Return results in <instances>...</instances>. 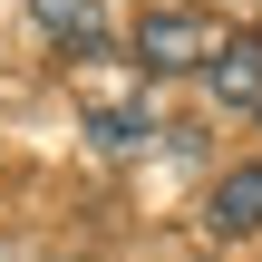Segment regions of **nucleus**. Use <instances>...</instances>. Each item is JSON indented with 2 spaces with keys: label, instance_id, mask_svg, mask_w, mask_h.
Wrapping results in <instances>:
<instances>
[{
  "label": "nucleus",
  "instance_id": "f257e3e1",
  "mask_svg": "<svg viewBox=\"0 0 262 262\" xmlns=\"http://www.w3.org/2000/svg\"><path fill=\"white\" fill-rule=\"evenodd\" d=\"M214 49H224V19H214V10H194V0H156V10L136 19V68H146V78L214 68Z\"/></svg>",
  "mask_w": 262,
  "mask_h": 262
},
{
  "label": "nucleus",
  "instance_id": "f03ea898",
  "mask_svg": "<svg viewBox=\"0 0 262 262\" xmlns=\"http://www.w3.org/2000/svg\"><path fill=\"white\" fill-rule=\"evenodd\" d=\"M204 224H214L224 243H243V233H262V165H233V175L214 185V204H204Z\"/></svg>",
  "mask_w": 262,
  "mask_h": 262
},
{
  "label": "nucleus",
  "instance_id": "7ed1b4c3",
  "mask_svg": "<svg viewBox=\"0 0 262 262\" xmlns=\"http://www.w3.org/2000/svg\"><path fill=\"white\" fill-rule=\"evenodd\" d=\"M204 78H214V97H233V107H262V39H224Z\"/></svg>",
  "mask_w": 262,
  "mask_h": 262
},
{
  "label": "nucleus",
  "instance_id": "20e7f679",
  "mask_svg": "<svg viewBox=\"0 0 262 262\" xmlns=\"http://www.w3.org/2000/svg\"><path fill=\"white\" fill-rule=\"evenodd\" d=\"M29 10H39L58 39H68V58H97V49H107V29H97V0H29Z\"/></svg>",
  "mask_w": 262,
  "mask_h": 262
}]
</instances>
